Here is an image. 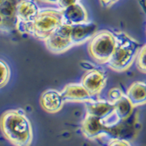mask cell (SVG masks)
I'll list each match as a JSON object with an SVG mask.
<instances>
[{"label": "cell", "instance_id": "obj_4", "mask_svg": "<svg viewBox=\"0 0 146 146\" xmlns=\"http://www.w3.org/2000/svg\"><path fill=\"white\" fill-rule=\"evenodd\" d=\"M116 46L115 34L103 30L96 32L88 45V54L96 63H107Z\"/></svg>", "mask_w": 146, "mask_h": 146}, {"label": "cell", "instance_id": "obj_18", "mask_svg": "<svg viewBox=\"0 0 146 146\" xmlns=\"http://www.w3.org/2000/svg\"><path fill=\"white\" fill-rule=\"evenodd\" d=\"M124 94L123 93L121 90L118 88H113L108 93V98H109V102L114 104L115 102L119 100V98H121Z\"/></svg>", "mask_w": 146, "mask_h": 146}, {"label": "cell", "instance_id": "obj_7", "mask_svg": "<svg viewBox=\"0 0 146 146\" xmlns=\"http://www.w3.org/2000/svg\"><path fill=\"white\" fill-rule=\"evenodd\" d=\"M107 81V75L98 69H91L85 73L81 79L82 86L92 95L96 96L101 92L106 87Z\"/></svg>", "mask_w": 146, "mask_h": 146}, {"label": "cell", "instance_id": "obj_20", "mask_svg": "<svg viewBox=\"0 0 146 146\" xmlns=\"http://www.w3.org/2000/svg\"><path fill=\"white\" fill-rule=\"evenodd\" d=\"M109 146H131L130 144L126 141L123 140H114L113 141Z\"/></svg>", "mask_w": 146, "mask_h": 146}, {"label": "cell", "instance_id": "obj_6", "mask_svg": "<svg viewBox=\"0 0 146 146\" xmlns=\"http://www.w3.org/2000/svg\"><path fill=\"white\" fill-rule=\"evenodd\" d=\"M38 13V8L32 0H24L18 3L16 9V29L21 34H27Z\"/></svg>", "mask_w": 146, "mask_h": 146}, {"label": "cell", "instance_id": "obj_1", "mask_svg": "<svg viewBox=\"0 0 146 146\" xmlns=\"http://www.w3.org/2000/svg\"><path fill=\"white\" fill-rule=\"evenodd\" d=\"M0 129L9 142L15 146H30L33 130L30 120L22 110H10L0 118Z\"/></svg>", "mask_w": 146, "mask_h": 146}, {"label": "cell", "instance_id": "obj_17", "mask_svg": "<svg viewBox=\"0 0 146 146\" xmlns=\"http://www.w3.org/2000/svg\"><path fill=\"white\" fill-rule=\"evenodd\" d=\"M10 78V70L8 64L0 60V88L6 85L9 82Z\"/></svg>", "mask_w": 146, "mask_h": 146}, {"label": "cell", "instance_id": "obj_13", "mask_svg": "<svg viewBox=\"0 0 146 146\" xmlns=\"http://www.w3.org/2000/svg\"><path fill=\"white\" fill-rule=\"evenodd\" d=\"M107 128L102 124L98 117L91 114H86L82 122V131L84 136L91 139L97 138L102 134H104Z\"/></svg>", "mask_w": 146, "mask_h": 146}, {"label": "cell", "instance_id": "obj_14", "mask_svg": "<svg viewBox=\"0 0 146 146\" xmlns=\"http://www.w3.org/2000/svg\"><path fill=\"white\" fill-rule=\"evenodd\" d=\"M126 96L134 107L146 104V83L135 81L127 89Z\"/></svg>", "mask_w": 146, "mask_h": 146}, {"label": "cell", "instance_id": "obj_16", "mask_svg": "<svg viewBox=\"0 0 146 146\" xmlns=\"http://www.w3.org/2000/svg\"><path fill=\"white\" fill-rule=\"evenodd\" d=\"M136 66L139 71L146 74V44L138 51L136 57Z\"/></svg>", "mask_w": 146, "mask_h": 146}, {"label": "cell", "instance_id": "obj_2", "mask_svg": "<svg viewBox=\"0 0 146 146\" xmlns=\"http://www.w3.org/2000/svg\"><path fill=\"white\" fill-rule=\"evenodd\" d=\"M115 37L116 46L108 61V66L114 71L122 73L127 70L136 60L141 45L125 32L116 33Z\"/></svg>", "mask_w": 146, "mask_h": 146}, {"label": "cell", "instance_id": "obj_5", "mask_svg": "<svg viewBox=\"0 0 146 146\" xmlns=\"http://www.w3.org/2000/svg\"><path fill=\"white\" fill-rule=\"evenodd\" d=\"M71 25L62 24L45 40L46 48L54 54H61L74 46L72 42Z\"/></svg>", "mask_w": 146, "mask_h": 146}, {"label": "cell", "instance_id": "obj_12", "mask_svg": "<svg viewBox=\"0 0 146 146\" xmlns=\"http://www.w3.org/2000/svg\"><path fill=\"white\" fill-rule=\"evenodd\" d=\"M63 23L66 25H76L88 22V14L83 6L79 3L62 9Z\"/></svg>", "mask_w": 146, "mask_h": 146}, {"label": "cell", "instance_id": "obj_9", "mask_svg": "<svg viewBox=\"0 0 146 146\" xmlns=\"http://www.w3.org/2000/svg\"><path fill=\"white\" fill-rule=\"evenodd\" d=\"M64 102H88L92 101V96L87 91L81 84L71 83L66 84L60 92Z\"/></svg>", "mask_w": 146, "mask_h": 146}, {"label": "cell", "instance_id": "obj_10", "mask_svg": "<svg viewBox=\"0 0 146 146\" xmlns=\"http://www.w3.org/2000/svg\"><path fill=\"white\" fill-rule=\"evenodd\" d=\"M97 31V25L86 22L84 24L71 25V40L74 45H81L92 38Z\"/></svg>", "mask_w": 146, "mask_h": 146}, {"label": "cell", "instance_id": "obj_19", "mask_svg": "<svg viewBox=\"0 0 146 146\" xmlns=\"http://www.w3.org/2000/svg\"><path fill=\"white\" fill-rule=\"evenodd\" d=\"M79 1L80 0H59L58 5L61 8V9H64L68 6H72L75 3H78Z\"/></svg>", "mask_w": 146, "mask_h": 146}, {"label": "cell", "instance_id": "obj_3", "mask_svg": "<svg viewBox=\"0 0 146 146\" xmlns=\"http://www.w3.org/2000/svg\"><path fill=\"white\" fill-rule=\"evenodd\" d=\"M62 10L46 9L39 11L29 28L27 35L45 41L56 28L63 24Z\"/></svg>", "mask_w": 146, "mask_h": 146}, {"label": "cell", "instance_id": "obj_8", "mask_svg": "<svg viewBox=\"0 0 146 146\" xmlns=\"http://www.w3.org/2000/svg\"><path fill=\"white\" fill-rule=\"evenodd\" d=\"M17 1L2 0L0 2V31L9 32L16 28Z\"/></svg>", "mask_w": 146, "mask_h": 146}, {"label": "cell", "instance_id": "obj_11", "mask_svg": "<svg viewBox=\"0 0 146 146\" xmlns=\"http://www.w3.org/2000/svg\"><path fill=\"white\" fill-rule=\"evenodd\" d=\"M64 103L60 92L54 89H48L42 93L40 98L42 108L47 113H55L62 109Z\"/></svg>", "mask_w": 146, "mask_h": 146}, {"label": "cell", "instance_id": "obj_21", "mask_svg": "<svg viewBox=\"0 0 146 146\" xmlns=\"http://www.w3.org/2000/svg\"><path fill=\"white\" fill-rule=\"evenodd\" d=\"M102 6H105V7H110V6H113V4L118 2L119 0H99Z\"/></svg>", "mask_w": 146, "mask_h": 146}, {"label": "cell", "instance_id": "obj_15", "mask_svg": "<svg viewBox=\"0 0 146 146\" xmlns=\"http://www.w3.org/2000/svg\"><path fill=\"white\" fill-rule=\"evenodd\" d=\"M114 106L115 111L120 120H123L128 118L131 116L134 108L126 95H123L118 101L115 102Z\"/></svg>", "mask_w": 146, "mask_h": 146}, {"label": "cell", "instance_id": "obj_22", "mask_svg": "<svg viewBox=\"0 0 146 146\" xmlns=\"http://www.w3.org/2000/svg\"><path fill=\"white\" fill-rule=\"evenodd\" d=\"M40 2L45 3H50V4H58L59 0H39Z\"/></svg>", "mask_w": 146, "mask_h": 146}]
</instances>
